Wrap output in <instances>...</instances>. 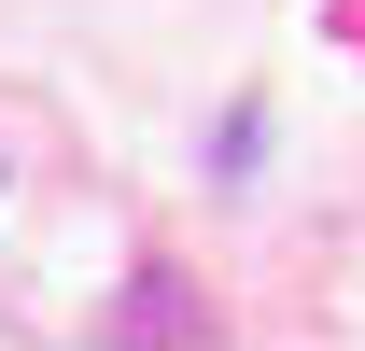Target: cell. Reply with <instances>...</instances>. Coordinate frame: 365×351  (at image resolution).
<instances>
[{
  "instance_id": "6da1fadb",
  "label": "cell",
  "mask_w": 365,
  "mask_h": 351,
  "mask_svg": "<svg viewBox=\"0 0 365 351\" xmlns=\"http://www.w3.org/2000/svg\"><path fill=\"white\" fill-rule=\"evenodd\" d=\"M113 337H197V309H182V281H169V267H155V281L113 309Z\"/></svg>"
}]
</instances>
